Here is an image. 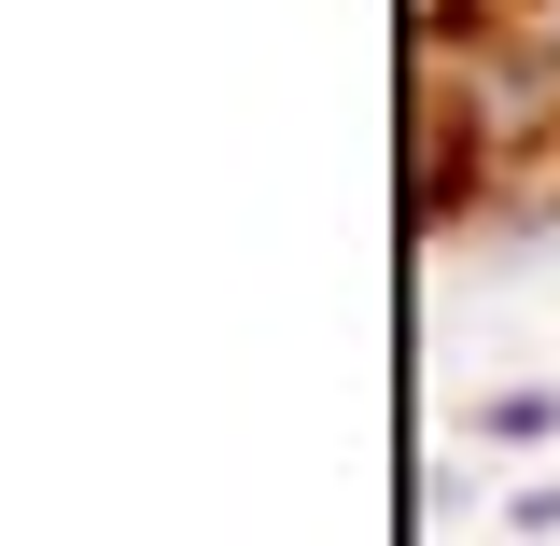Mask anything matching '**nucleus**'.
<instances>
[{
    "label": "nucleus",
    "instance_id": "1",
    "mask_svg": "<svg viewBox=\"0 0 560 546\" xmlns=\"http://www.w3.org/2000/svg\"><path fill=\"white\" fill-rule=\"evenodd\" d=\"M547 434H560V393H547V379H518V393L477 407V449H547Z\"/></svg>",
    "mask_w": 560,
    "mask_h": 546
},
{
    "label": "nucleus",
    "instance_id": "2",
    "mask_svg": "<svg viewBox=\"0 0 560 546\" xmlns=\"http://www.w3.org/2000/svg\"><path fill=\"white\" fill-rule=\"evenodd\" d=\"M518 43H533V57L560 70V0H518Z\"/></svg>",
    "mask_w": 560,
    "mask_h": 546
}]
</instances>
